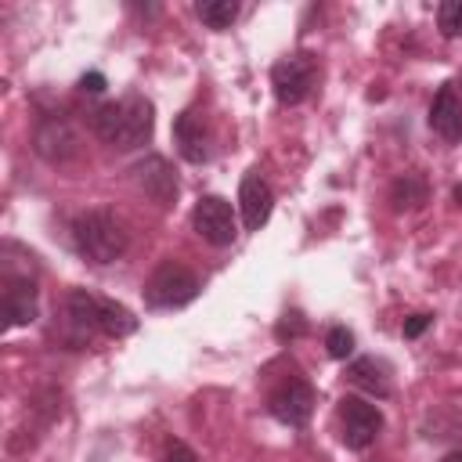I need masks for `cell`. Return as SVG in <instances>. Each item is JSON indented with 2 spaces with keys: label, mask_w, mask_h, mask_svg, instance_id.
Listing matches in <instances>:
<instances>
[{
  "label": "cell",
  "mask_w": 462,
  "mask_h": 462,
  "mask_svg": "<svg viewBox=\"0 0 462 462\" xmlns=\"http://www.w3.org/2000/svg\"><path fill=\"white\" fill-rule=\"evenodd\" d=\"M90 123H94V134H97L101 141H108L112 148H123V152H126V148H141V144L152 137L155 116H152V101L130 94V97H123V101L101 105Z\"/></svg>",
  "instance_id": "1"
},
{
  "label": "cell",
  "mask_w": 462,
  "mask_h": 462,
  "mask_svg": "<svg viewBox=\"0 0 462 462\" xmlns=\"http://www.w3.org/2000/svg\"><path fill=\"white\" fill-rule=\"evenodd\" d=\"M76 249L94 263H116L126 253V231L108 209H87L72 224Z\"/></svg>",
  "instance_id": "2"
},
{
  "label": "cell",
  "mask_w": 462,
  "mask_h": 462,
  "mask_svg": "<svg viewBox=\"0 0 462 462\" xmlns=\"http://www.w3.org/2000/svg\"><path fill=\"white\" fill-rule=\"evenodd\" d=\"M69 318H72L76 328H83V332H101V336H108V339H123V336L137 332V318H134L123 303L101 300V296H94V292H87V289L69 292Z\"/></svg>",
  "instance_id": "3"
},
{
  "label": "cell",
  "mask_w": 462,
  "mask_h": 462,
  "mask_svg": "<svg viewBox=\"0 0 462 462\" xmlns=\"http://www.w3.org/2000/svg\"><path fill=\"white\" fill-rule=\"evenodd\" d=\"M195 296H199V278L173 260L159 263L144 282V303L152 310H177V307H188Z\"/></svg>",
  "instance_id": "4"
},
{
  "label": "cell",
  "mask_w": 462,
  "mask_h": 462,
  "mask_svg": "<svg viewBox=\"0 0 462 462\" xmlns=\"http://www.w3.org/2000/svg\"><path fill=\"white\" fill-rule=\"evenodd\" d=\"M383 430V415L375 404L361 397H343L339 401V437L350 451H365Z\"/></svg>",
  "instance_id": "5"
},
{
  "label": "cell",
  "mask_w": 462,
  "mask_h": 462,
  "mask_svg": "<svg viewBox=\"0 0 462 462\" xmlns=\"http://www.w3.org/2000/svg\"><path fill=\"white\" fill-rule=\"evenodd\" d=\"M191 224L195 231L209 242V245H231L238 238V220H235V209L227 199L220 195H202L191 209Z\"/></svg>",
  "instance_id": "6"
},
{
  "label": "cell",
  "mask_w": 462,
  "mask_h": 462,
  "mask_svg": "<svg viewBox=\"0 0 462 462\" xmlns=\"http://www.w3.org/2000/svg\"><path fill=\"white\" fill-rule=\"evenodd\" d=\"M314 76H318V69H314V58H310V54H289V58H282V61L271 69L274 97H278L282 105H300V101L310 94Z\"/></svg>",
  "instance_id": "7"
},
{
  "label": "cell",
  "mask_w": 462,
  "mask_h": 462,
  "mask_svg": "<svg viewBox=\"0 0 462 462\" xmlns=\"http://www.w3.org/2000/svg\"><path fill=\"white\" fill-rule=\"evenodd\" d=\"M267 411L285 426H303L314 411V390L303 379H289L267 397Z\"/></svg>",
  "instance_id": "8"
},
{
  "label": "cell",
  "mask_w": 462,
  "mask_h": 462,
  "mask_svg": "<svg viewBox=\"0 0 462 462\" xmlns=\"http://www.w3.org/2000/svg\"><path fill=\"white\" fill-rule=\"evenodd\" d=\"M134 184L155 202V206H173L177 199V177L170 170V162L162 155H144L141 162H134Z\"/></svg>",
  "instance_id": "9"
},
{
  "label": "cell",
  "mask_w": 462,
  "mask_h": 462,
  "mask_svg": "<svg viewBox=\"0 0 462 462\" xmlns=\"http://www.w3.org/2000/svg\"><path fill=\"white\" fill-rule=\"evenodd\" d=\"M36 152L47 159V162H65L76 155L79 148V137L72 130V123L65 116H47L40 126H36V137H32Z\"/></svg>",
  "instance_id": "10"
},
{
  "label": "cell",
  "mask_w": 462,
  "mask_h": 462,
  "mask_svg": "<svg viewBox=\"0 0 462 462\" xmlns=\"http://www.w3.org/2000/svg\"><path fill=\"white\" fill-rule=\"evenodd\" d=\"M238 209H242V224H245V231H260V227L271 220L274 191H271V184H267L256 170L242 177V188H238Z\"/></svg>",
  "instance_id": "11"
},
{
  "label": "cell",
  "mask_w": 462,
  "mask_h": 462,
  "mask_svg": "<svg viewBox=\"0 0 462 462\" xmlns=\"http://www.w3.org/2000/svg\"><path fill=\"white\" fill-rule=\"evenodd\" d=\"M430 126L444 141H462V101L451 87H440L430 105Z\"/></svg>",
  "instance_id": "12"
},
{
  "label": "cell",
  "mask_w": 462,
  "mask_h": 462,
  "mask_svg": "<svg viewBox=\"0 0 462 462\" xmlns=\"http://www.w3.org/2000/svg\"><path fill=\"white\" fill-rule=\"evenodd\" d=\"M4 318H7L11 328L36 321V285L29 278H7V289H4Z\"/></svg>",
  "instance_id": "13"
},
{
  "label": "cell",
  "mask_w": 462,
  "mask_h": 462,
  "mask_svg": "<svg viewBox=\"0 0 462 462\" xmlns=\"http://www.w3.org/2000/svg\"><path fill=\"white\" fill-rule=\"evenodd\" d=\"M173 137H177V148L188 162H206L209 159V148H206V126L195 112H180L177 123H173Z\"/></svg>",
  "instance_id": "14"
},
{
  "label": "cell",
  "mask_w": 462,
  "mask_h": 462,
  "mask_svg": "<svg viewBox=\"0 0 462 462\" xmlns=\"http://www.w3.org/2000/svg\"><path fill=\"white\" fill-rule=\"evenodd\" d=\"M346 379H350L357 390L372 393V397H390V372H386V365L375 361V357H357V361H350Z\"/></svg>",
  "instance_id": "15"
},
{
  "label": "cell",
  "mask_w": 462,
  "mask_h": 462,
  "mask_svg": "<svg viewBox=\"0 0 462 462\" xmlns=\"http://www.w3.org/2000/svg\"><path fill=\"white\" fill-rule=\"evenodd\" d=\"M390 202H393L397 213L422 206V202H426V184H422V177H415V173L397 177V184H393V191H390Z\"/></svg>",
  "instance_id": "16"
},
{
  "label": "cell",
  "mask_w": 462,
  "mask_h": 462,
  "mask_svg": "<svg viewBox=\"0 0 462 462\" xmlns=\"http://www.w3.org/2000/svg\"><path fill=\"white\" fill-rule=\"evenodd\" d=\"M199 18L209 29H227L238 18V4L235 0H206V4H199Z\"/></svg>",
  "instance_id": "17"
},
{
  "label": "cell",
  "mask_w": 462,
  "mask_h": 462,
  "mask_svg": "<svg viewBox=\"0 0 462 462\" xmlns=\"http://www.w3.org/2000/svg\"><path fill=\"white\" fill-rule=\"evenodd\" d=\"M325 346H328V354H332L336 361H346V357L354 354V332H350V328H343V325H336V328H328Z\"/></svg>",
  "instance_id": "18"
},
{
  "label": "cell",
  "mask_w": 462,
  "mask_h": 462,
  "mask_svg": "<svg viewBox=\"0 0 462 462\" xmlns=\"http://www.w3.org/2000/svg\"><path fill=\"white\" fill-rule=\"evenodd\" d=\"M437 22L444 36H462V0H444L437 11Z\"/></svg>",
  "instance_id": "19"
},
{
  "label": "cell",
  "mask_w": 462,
  "mask_h": 462,
  "mask_svg": "<svg viewBox=\"0 0 462 462\" xmlns=\"http://www.w3.org/2000/svg\"><path fill=\"white\" fill-rule=\"evenodd\" d=\"M162 462H199V455H195V451H191L184 440H170V444H166Z\"/></svg>",
  "instance_id": "20"
},
{
  "label": "cell",
  "mask_w": 462,
  "mask_h": 462,
  "mask_svg": "<svg viewBox=\"0 0 462 462\" xmlns=\"http://www.w3.org/2000/svg\"><path fill=\"white\" fill-rule=\"evenodd\" d=\"M430 325H433V314H411V318L404 321V339H415V336H422Z\"/></svg>",
  "instance_id": "21"
},
{
  "label": "cell",
  "mask_w": 462,
  "mask_h": 462,
  "mask_svg": "<svg viewBox=\"0 0 462 462\" xmlns=\"http://www.w3.org/2000/svg\"><path fill=\"white\" fill-rule=\"evenodd\" d=\"M79 87H83L87 94H101V90H105V76H101V72H87V76L79 79Z\"/></svg>",
  "instance_id": "22"
},
{
  "label": "cell",
  "mask_w": 462,
  "mask_h": 462,
  "mask_svg": "<svg viewBox=\"0 0 462 462\" xmlns=\"http://www.w3.org/2000/svg\"><path fill=\"white\" fill-rule=\"evenodd\" d=\"M440 462H462V451H451V455H444Z\"/></svg>",
  "instance_id": "23"
},
{
  "label": "cell",
  "mask_w": 462,
  "mask_h": 462,
  "mask_svg": "<svg viewBox=\"0 0 462 462\" xmlns=\"http://www.w3.org/2000/svg\"><path fill=\"white\" fill-rule=\"evenodd\" d=\"M455 202H458V206H462V184H458V188H455Z\"/></svg>",
  "instance_id": "24"
}]
</instances>
